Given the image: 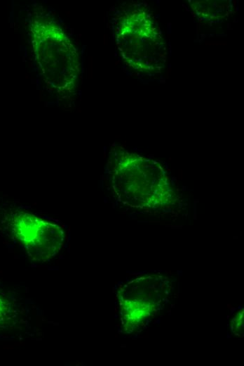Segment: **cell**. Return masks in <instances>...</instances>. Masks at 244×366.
I'll return each instance as SVG.
<instances>
[{
  "label": "cell",
  "mask_w": 244,
  "mask_h": 366,
  "mask_svg": "<svg viewBox=\"0 0 244 366\" xmlns=\"http://www.w3.org/2000/svg\"><path fill=\"white\" fill-rule=\"evenodd\" d=\"M13 224L14 234L33 260L46 261L60 249L63 232L57 225L29 213L19 214Z\"/></svg>",
  "instance_id": "1"
},
{
  "label": "cell",
  "mask_w": 244,
  "mask_h": 366,
  "mask_svg": "<svg viewBox=\"0 0 244 366\" xmlns=\"http://www.w3.org/2000/svg\"><path fill=\"white\" fill-rule=\"evenodd\" d=\"M10 301L0 294V329L9 324L15 317V311Z\"/></svg>",
  "instance_id": "2"
}]
</instances>
